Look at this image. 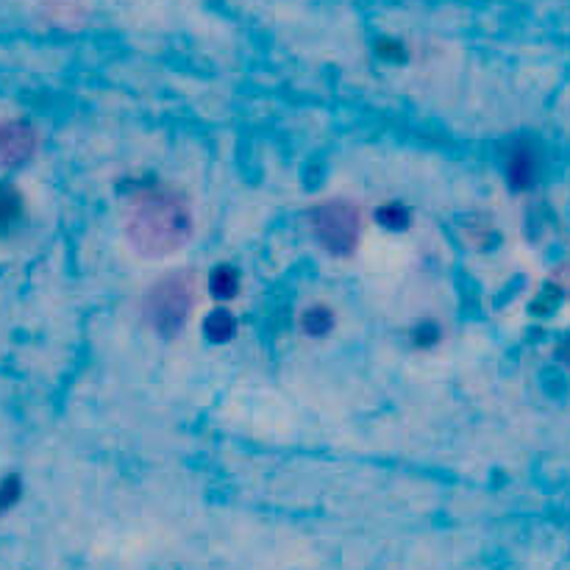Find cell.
<instances>
[{
  "mask_svg": "<svg viewBox=\"0 0 570 570\" xmlns=\"http://www.w3.org/2000/svg\"><path fill=\"white\" fill-rule=\"evenodd\" d=\"M301 328H304V334H309V337H326L334 328V312L328 309L326 304L309 306V309L301 315Z\"/></svg>",
  "mask_w": 570,
  "mask_h": 570,
  "instance_id": "52a82bcc",
  "label": "cell"
},
{
  "mask_svg": "<svg viewBox=\"0 0 570 570\" xmlns=\"http://www.w3.org/2000/svg\"><path fill=\"white\" fill-rule=\"evenodd\" d=\"M195 304V276L189 271L167 273L145 295V321L161 337H176L187 326Z\"/></svg>",
  "mask_w": 570,
  "mask_h": 570,
  "instance_id": "7a4b0ae2",
  "label": "cell"
},
{
  "mask_svg": "<svg viewBox=\"0 0 570 570\" xmlns=\"http://www.w3.org/2000/svg\"><path fill=\"white\" fill-rule=\"evenodd\" d=\"M204 332L212 343H228L237 334V321L228 309H215L204 321Z\"/></svg>",
  "mask_w": 570,
  "mask_h": 570,
  "instance_id": "8992f818",
  "label": "cell"
},
{
  "mask_svg": "<svg viewBox=\"0 0 570 570\" xmlns=\"http://www.w3.org/2000/svg\"><path fill=\"white\" fill-rule=\"evenodd\" d=\"M540 173V154L532 142L521 139L510 148L507 154V181H510L512 189L523 193V189L534 187Z\"/></svg>",
  "mask_w": 570,
  "mask_h": 570,
  "instance_id": "5b68a950",
  "label": "cell"
},
{
  "mask_svg": "<svg viewBox=\"0 0 570 570\" xmlns=\"http://www.w3.org/2000/svg\"><path fill=\"white\" fill-rule=\"evenodd\" d=\"M309 226L326 254L351 259L362 237V212L351 200H326L309 212Z\"/></svg>",
  "mask_w": 570,
  "mask_h": 570,
  "instance_id": "3957f363",
  "label": "cell"
},
{
  "mask_svg": "<svg viewBox=\"0 0 570 570\" xmlns=\"http://www.w3.org/2000/svg\"><path fill=\"white\" fill-rule=\"evenodd\" d=\"M37 128L20 117H0V167H20L37 154Z\"/></svg>",
  "mask_w": 570,
  "mask_h": 570,
  "instance_id": "277c9868",
  "label": "cell"
},
{
  "mask_svg": "<svg viewBox=\"0 0 570 570\" xmlns=\"http://www.w3.org/2000/svg\"><path fill=\"white\" fill-rule=\"evenodd\" d=\"M209 289L217 301H228L239 293V273L237 267L232 265H220L215 267L209 278Z\"/></svg>",
  "mask_w": 570,
  "mask_h": 570,
  "instance_id": "9c48e42d",
  "label": "cell"
},
{
  "mask_svg": "<svg viewBox=\"0 0 570 570\" xmlns=\"http://www.w3.org/2000/svg\"><path fill=\"white\" fill-rule=\"evenodd\" d=\"M376 217H379V223H382V226H387V228H406L410 226V209H406V206H401V204H384L382 209L376 212Z\"/></svg>",
  "mask_w": 570,
  "mask_h": 570,
  "instance_id": "30bf717a",
  "label": "cell"
},
{
  "mask_svg": "<svg viewBox=\"0 0 570 570\" xmlns=\"http://www.w3.org/2000/svg\"><path fill=\"white\" fill-rule=\"evenodd\" d=\"M17 495H20V482H17V479H6V482L0 484V512L9 510L17 501Z\"/></svg>",
  "mask_w": 570,
  "mask_h": 570,
  "instance_id": "8fae6325",
  "label": "cell"
},
{
  "mask_svg": "<svg viewBox=\"0 0 570 570\" xmlns=\"http://www.w3.org/2000/svg\"><path fill=\"white\" fill-rule=\"evenodd\" d=\"M376 53L382 56V59H387V61L404 59V48H401V45H395V42H379Z\"/></svg>",
  "mask_w": 570,
  "mask_h": 570,
  "instance_id": "5bb4252c",
  "label": "cell"
},
{
  "mask_svg": "<svg viewBox=\"0 0 570 570\" xmlns=\"http://www.w3.org/2000/svg\"><path fill=\"white\" fill-rule=\"evenodd\" d=\"M551 284H554V287L560 289L562 295H568V298H570V262L557 267L554 276H551Z\"/></svg>",
  "mask_w": 570,
  "mask_h": 570,
  "instance_id": "4fadbf2b",
  "label": "cell"
},
{
  "mask_svg": "<svg viewBox=\"0 0 570 570\" xmlns=\"http://www.w3.org/2000/svg\"><path fill=\"white\" fill-rule=\"evenodd\" d=\"M22 217V198L14 187H0V234L11 232Z\"/></svg>",
  "mask_w": 570,
  "mask_h": 570,
  "instance_id": "ba28073f",
  "label": "cell"
},
{
  "mask_svg": "<svg viewBox=\"0 0 570 570\" xmlns=\"http://www.w3.org/2000/svg\"><path fill=\"white\" fill-rule=\"evenodd\" d=\"M557 356H560V360L566 362V365H570V337L562 340L560 348H557Z\"/></svg>",
  "mask_w": 570,
  "mask_h": 570,
  "instance_id": "9a60e30c",
  "label": "cell"
},
{
  "mask_svg": "<svg viewBox=\"0 0 570 570\" xmlns=\"http://www.w3.org/2000/svg\"><path fill=\"white\" fill-rule=\"evenodd\" d=\"M438 340H440V328L432 326V323H423V326L415 328V345H421V348H432Z\"/></svg>",
  "mask_w": 570,
  "mask_h": 570,
  "instance_id": "7c38bea8",
  "label": "cell"
},
{
  "mask_svg": "<svg viewBox=\"0 0 570 570\" xmlns=\"http://www.w3.org/2000/svg\"><path fill=\"white\" fill-rule=\"evenodd\" d=\"M193 234V209L176 187L145 184L134 189L126 220V237L142 256H170Z\"/></svg>",
  "mask_w": 570,
  "mask_h": 570,
  "instance_id": "6da1fadb",
  "label": "cell"
}]
</instances>
